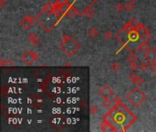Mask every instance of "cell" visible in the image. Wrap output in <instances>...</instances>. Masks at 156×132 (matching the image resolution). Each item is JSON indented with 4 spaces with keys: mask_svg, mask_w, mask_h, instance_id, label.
I'll return each instance as SVG.
<instances>
[{
    "mask_svg": "<svg viewBox=\"0 0 156 132\" xmlns=\"http://www.w3.org/2000/svg\"><path fill=\"white\" fill-rule=\"evenodd\" d=\"M52 7H53V5H51L50 3H47V5H45V7L43 8L42 12H43V13L51 14V13H52Z\"/></svg>",
    "mask_w": 156,
    "mask_h": 132,
    "instance_id": "obj_17",
    "label": "cell"
},
{
    "mask_svg": "<svg viewBox=\"0 0 156 132\" xmlns=\"http://www.w3.org/2000/svg\"><path fill=\"white\" fill-rule=\"evenodd\" d=\"M144 59L149 63H153L156 62V51L153 49H151L144 54Z\"/></svg>",
    "mask_w": 156,
    "mask_h": 132,
    "instance_id": "obj_11",
    "label": "cell"
},
{
    "mask_svg": "<svg viewBox=\"0 0 156 132\" xmlns=\"http://www.w3.org/2000/svg\"><path fill=\"white\" fill-rule=\"evenodd\" d=\"M7 0H0V2H1V8H3V6H4V4H5V2H6Z\"/></svg>",
    "mask_w": 156,
    "mask_h": 132,
    "instance_id": "obj_30",
    "label": "cell"
},
{
    "mask_svg": "<svg viewBox=\"0 0 156 132\" xmlns=\"http://www.w3.org/2000/svg\"><path fill=\"white\" fill-rule=\"evenodd\" d=\"M115 37L121 44L126 46L128 42L130 41V31H128L127 29H124L122 28L121 30L118 31Z\"/></svg>",
    "mask_w": 156,
    "mask_h": 132,
    "instance_id": "obj_4",
    "label": "cell"
},
{
    "mask_svg": "<svg viewBox=\"0 0 156 132\" xmlns=\"http://www.w3.org/2000/svg\"><path fill=\"white\" fill-rule=\"evenodd\" d=\"M150 69L152 70V72H153V73H156V62H153V63H151Z\"/></svg>",
    "mask_w": 156,
    "mask_h": 132,
    "instance_id": "obj_28",
    "label": "cell"
},
{
    "mask_svg": "<svg viewBox=\"0 0 156 132\" xmlns=\"http://www.w3.org/2000/svg\"><path fill=\"white\" fill-rule=\"evenodd\" d=\"M104 38L106 40H111L112 38V33L111 32L110 30H107L106 32L104 33Z\"/></svg>",
    "mask_w": 156,
    "mask_h": 132,
    "instance_id": "obj_25",
    "label": "cell"
},
{
    "mask_svg": "<svg viewBox=\"0 0 156 132\" xmlns=\"http://www.w3.org/2000/svg\"><path fill=\"white\" fill-rule=\"evenodd\" d=\"M112 105V101L110 98H103V101H102V105L105 108H109L111 107Z\"/></svg>",
    "mask_w": 156,
    "mask_h": 132,
    "instance_id": "obj_18",
    "label": "cell"
},
{
    "mask_svg": "<svg viewBox=\"0 0 156 132\" xmlns=\"http://www.w3.org/2000/svg\"><path fill=\"white\" fill-rule=\"evenodd\" d=\"M75 1H76V0H68V3H69V5H71V6H72L73 3H74Z\"/></svg>",
    "mask_w": 156,
    "mask_h": 132,
    "instance_id": "obj_29",
    "label": "cell"
},
{
    "mask_svg": "<svg viewBox=\"0 0 156 132\" xmlns=\"http://www.w3.org/2000/svg\"><path fill=\"white\" fill-rule=\"evenodd\" d=\"M137 68H138L137 62H131V63H130V69H131L132 71H136Z\"/></svg>",
    "mask_w": 156,
    "mask_h": 132,
    "instance_id": "obj_27",
    "label": "cell"
},
{
    "mask_svg": "<svg viewBox=\"0 0 156 132\" xmlns=\"http://www.w3.org/2000/svg\"><path fill=\"white\" fill-rule=\"evenodd\" d=\"M35 18L33 16H26L25 18H23L20 21V25L23 29H25L26 30L29 29L35 23Z\"/></svg>",
    "mask_w": 156,
    "mask_h": 132,
    "instance_id": "obj_6",
    "label": "cell"
},
{
    "mask_svg": "<svg viewBox=\"0 0 156 132\" xmlns=\"http://www.w3.org/2000/svg\"><path fill=\"white\" fill-rule=\"evenodd\" d=\"M151 50L150 48V45L148 44V41L145 40H143L142 43H140V47H139V51H142L143 53H146L147 51H149Z\"/></svg>",
    "mask_w": 156,
    "mask_h": 132,
    "instance_id": "obj_12",
    "label": "cell"
},
{
    "mask_svg": "<svg viewBox=\"0 0 156 132\" xmlns=\"http://www.w3.org/2000/svg\"><path fill=\"white\" fill-rule=\"evenodd\" d=\"M127 61H128V62H130V63L131 62H137L138 57L135 55V53H131V55L127 58Z\"/></svg>",
    "mask_w": 156,
    "mask_h": 132,
    "instance_id": "obj_20",
    "label": "cell"
},
{
    "mask_svg": "<svg viewBox=\"0 0 156 132\" xmlns=\"http://www.w3.org/2000/svg\"><path fill=\"white\" fill-rule=\"evenodd\" d=\"M28 40L31 43L32 46L39 47L40 45V40L39 38V36H37V34H35V33H33V32H30L28 35Z\"/></svg>",
    "mask_w": 156,
    "mask_h": 132,
    "instance_id": "obj_10",
    "label": "cell"
},
{
    "mask_svg": "<svg viewBox=\"0 0 156 132\" xmlns=\"http://www.w3.org/2000/svg\"><path fill=\"white\" fill-rule=\"evenodd\" d=\"M129 1H131V2H136L137 0H129Z\"/></svg>",
    "mask_w": 156,
    "mask_h": 132,
    "instance_id": "obj_31",
    "label": "cell"
},
{
    "mask_svg": "<svg viewBox=\"0 0 156 132\" xmlns=\"http://www.w3.org/2000/svg\"><path fill=\"white\" fill-rule=\"evenodd\" d=\"M99 34H100L99 30L97 29H95V28H91V29H90L89 31H88V35L90 37L91 39L97 38V37L99 36Z\"/></svg>",
    "mask_w": 156,
    "mask_h": 132,
    "instance_id": "obj_14",
    "label": "cell"
},
{
    "mask_svg": "<svg viewBox=\"0 0 156 132\" xmlns=\"http://www.w3.org/2000/svg\"><path fill=\"white\" fill-rule=\"evenodd\" d=\"M39 53L37 51H26L25 53L21 57V60H22L26 65H31L39 59Z\"/></svg>",
    "mask_w": 156,
    "mask_h": 132,
    "instance_id": "obj_3",
    "label": "cell"
},
{
    "mask_svg": "<svg viewBox=\"0 0 156 132\" xmlns=\"http://www.w3.org/2000/svg\"><path fill=\"white\" fill-rule=\"evenodd\" d=\"M135 29L138 31L141 40L146 39V37H149V38H150V32H149L148 29L145 28L142 23L137 22V21H136V22H135Z\"/></svg>",
    "mask_w": 156,
    "mask_h": 132,
    "instance_id": "obj_5",
    "label": "cell"
},
{
    "mask_svg": "<svg viewBox=\"0 0 156 132\" xmlns=\"http://www.w3.org/2000/svg\"><path fill=\"white\" fill-rule=\"evenodd\" d=\"M121 68V64H120V63H118V62H113V63H112V64L111 65V69L112 71H114V72L120 71Z\"/></svg>",
    "mask_w": 156,
    "mask_h": 132,
    "instance_id": "obj_22",
    "label": "cell"
},
{
    "mask_svg": "<svg viewBox=\"0 0 156 132\" xmlns=\"http://www.w3.org/2000/svg\"><path fill=\"white\" fill-rule=\"evenodd\" d=\"M129 80L131 82H132L135 85H137L138 87L142 86V84L144 83V80L143 78H142L141 76L137 75L136 73H131L130 75H129Z\"/></svg>",
    "mask_w": 156,
    "mask_h": 132,
    "instance_id": "obj_8",
    "label": "cell"
},
{
    "mask_svg": "<svg viewBox=\"0 0 156 132\" xmlns=\"http://www.w3.org/2000/svg\"><path fill=\"white\" fill-rule=\"evenodd\" d=\"M90 111V114H91V115H96L97 113H98L99 109H98V107H96V105H91Z\"/></svg>",
    "mask_w": 156,
    "mask_h": 132,
    "instance_id": "obj_24",
    "label": "cell"
},
{
    "mask_svg": "<svg viewBox=\"0 0 156 132\" xmlns=\"http://www.w3.org/2000/svg\"><path fill=\"white\" fill-rule=\"evenodd\" d=\"M126 99L133 107H138L142 104L144 103L145 100L147 99V96L141 89H139V87H135L132 89V90L126 94Z\"/></svg>",
    "mask_w": 156,
    "mask_h": 132,
    "instance_id": "obj_2",
    "label": "cell"
},
{
    "mask_svg": "<svg viewBox=\"0 0 156 132\" xmlns=\"http://www.w3.org/2000/svg\"><path fill=\"white\" fill-rule=\"evenodd\" d=\"M139 40H130L126 45V49L131 52V53H135L139 51Z\"/></svg>",
    "mask_w": 156,
    "mask_h": 132,
    "instance_id": "obj_9",
    "label": "cell"
},
{
    "mask_svg": "<svg viewBox=\"0 0 156 132\" xmlns=\"http://www.w3.org/2000/svg\"><path fill=\"white\" fill-rule=\"evenodd\" d=\"M0 64H1L2 66H6V65H15V63L11 61V60H9V59H7V60H5V59H2L1 62H0Z\"/></svg>",
    "mask_w": 156,
    "mask_h": 132,
    "instance_id": "obj_19",
    "label": "cell"
},
{
    "mask_svg": "<svg viewBox=\"0 0 156 132\" xmlns=\"http://www.w3.org/2000/svg\"><path fill=\"white\" fill-rule=\"evenodd\" d=\"M150 68V66H149V64L148 63L145 62H142L141 64L139 65V69L141 70V71H142V72H146L148 69Z\"/></svg>",
    "mask_w": 156,
    "mask_h": 132,
    "instance_id": "obj_21",
    "label": "cell"
},
{
    "mask_svg": "<svg viewBox=\"0 0 156 132\" xmlns=\"http://www.w3.org/2000/svg\"><path fill=\"white\" fill-rule=\"evenodd\" d=\"M135 8H136V5L134 4V2L129 1V2L125 5V9L127 10V11H129V12L133 11V10L135 9Z\"/></svg>",
    "mask_w": 156,
    "mask_h": 132,
    "instance_id": "obj_16",
    "label": "cell"
},
{
    "mask_svg": "<svg viewBox=\"0 0 156 132\" xmlns=\"http://www.w3.org/2000/svg\"><path fill=\"white\" fill-rule=\"evenodd\" d=\"M83 15L85 16L86 18H92L94 17V11H93L92 8H88L83 12Z\"/></svg>",
    "mask_w": 156,
    "mask_h": 132,
    "instance_id": "obj_15",
    "label": "cell"
},
{
    "mask_svg": "<svg viewBox=\"0 0 156 132\" xmlns=\"http://www.w3.org/2000/svg\"><path fill=\"white\" fill-rule=\"evenodd\" d=\"M66 3H68V0H57V1L55 2V5L58 7H60V6H61V5L66 4Z\"/></svg>",
    "mask_w": 156,
    "mask_h": 132,
    "instance_id": "obj_26",
    "label": "cell"
},
{
    "mask_svg": "<svg viewBox=\"0 0 156 132\" xmlns=\"http://www.w3.org/2000/svg\"><path fill=\"white\" fill-rule=\"evenodd\" d=\"M124 5L121 4V3H119V4H117V6H116V10H117V12H122L123 11V9H124Z\"/></svg>",
    "mask_w": 156,
    "mask_h": 132,
    "instance_id": "obj_23",
    "label": "cell"
},
{
    "mask_svg": "<svg viewBox=\"0 0 156 132\" xmlns=\"http://www.w3.org/2000/svg\"><path fill=\"white\" fill-rule=\"evenodd\" d=\"M98 93L102 98H111L113 96V90L109 85H103L100 87Z\"/></svg>",
    "mask_w": 156,
    "mask_h": 132,
    "instance_id": "obj_7",
    "label": "cell"
},
{
    "mask_svg": "<svg viewBox=\"0 0 156 132\" xmlns=\"http://www.w3.org/2000/svg\"><path fill=\"white\" fill-rule=\"evenodd\" d=\"M80 45L73 37L69 35L62 36V41L60 44V50L68 57H72L79 51Z\"/></svg>",
    "mask_w": 156,
    "mask_h": 132,
    "instance_id": "obj_1",
    "label": "cell"
},
{
    "mask_svg": "<svg viewBox=\"0 0 156 132\" xmlns=\"http://www.w3.org/2000/svg\"><path fill=\"white\" fill-rule=\"evenodd\" d=\"M67 16H69V18H74L75 16H77L78 14H79V12H78V10H77V8H74V7H71L69 8V10L67 11Z\"/></svg>",
    "mask_w": 156,
    "mask_h": 132,
    "instance_id": "obj_13",
    "label": "cell"
}]
</instances>
